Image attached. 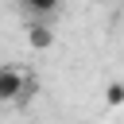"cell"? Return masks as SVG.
I'll use <instances>...</instances> for the list:
<instances>
[{
    "label": "cell",
    "instance_id": "7a4b0ae2",
    "mask_svg": "<svg viewBox=\"0 0 124 124\" xmlns=\"http://www.w3.org/2000/svg\"><path fill=\"white\" fill-rule=\"evenodd\" d=\"M27 43H31L35 50H50V46H54V31H50L46 23H27Z\"/></svg>",
    "mask_w": 124,
    "mask_h": 124
},
{
    "label": "cell",
    "instance_id": "6da1fadb",
    "mask_svg": "<svg viewBox=\"0 0 124 124\" xmlns=\"http://www.w3.org/2000/svg\"><path fill=\"white\" fill-rule=\"evenodd\" d=\"M35 97V78L19 74L16 66H0V101H23Z\"/></svg>",
    "mask_w": 124,
    "mask_h": 124
},
{
    "label": "cell",
    "instance_id": "3957f363",
    "mask_svg": "<svg viewBox=\"0 0 124 124\" xmlns=\"http://www.w3.org/2000/svg\"><path fill=\"white\" fill-rule=\"evenodd\" d=\"M23 4H27L35 16H50V12H58V8H62V0H23Z\"/></svg>",
    "mask_w": 124,
    "mask_h": 124
},
{
    "label": "cell",
    "instance_id": "277c9868",
    "mask_svg": "<svg viewBox=\"0 0 124 124\" xmlns=\"http://www.w3.org/2000/svg\"><path fill=\"white\" fill-rule=\"evenodd\" d=\"M105 101L116 108V105H124V81H108L105 85Z\"/></svg>",
    "mask_w": 124,
    "mask_h": 124
}]
</instances>
